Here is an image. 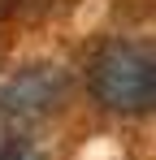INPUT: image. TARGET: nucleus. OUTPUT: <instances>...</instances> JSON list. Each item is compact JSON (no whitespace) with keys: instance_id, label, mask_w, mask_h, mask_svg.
Masks as SVG:
<instances>
[{"instance_id":"1","label":"nucleus","mask_w":156,"mask_h":160,"mask_svg":"<svg viewBox=\"0 0 156 160\" xmlns=\"http://www.w3.org/2000/svg\"><path fill=\"white\" fill-rule=\"evenodd\" d=\"M91 95L108 112H148L156 104V56L130 39L100 48V56L91 61Z\"/></svg>"},{"instance_id":"2","label":"nucleus","mask_w":156,"mask_h":160,"mask_svg":"<svg viewBox=\"0 0 156 160\" xmlns=\"http://www.w3.org/2000/svg\"><path fill=\"white\" fill-rule=\"evenodd\" d=\"M65 100H70V74L61 65H30L0 87V121L30 126L65 108Z\"/></svg>"},{"instance_id":"3","label":"nucleus","mask_w":156,"mask_h":160,"mask_svg":"<svg viewBox=\"0 0 156 160\" xmlns=\"http://www.w3.org/2000/svg\"><path fill=\"white\" fill-rule=\"evenodd\" d=\"M0 160H48V156L18 134H0Z\"/></svg>"}]
</instances>
